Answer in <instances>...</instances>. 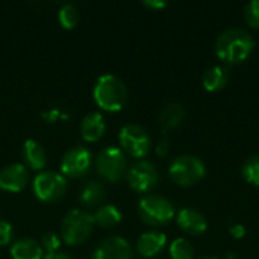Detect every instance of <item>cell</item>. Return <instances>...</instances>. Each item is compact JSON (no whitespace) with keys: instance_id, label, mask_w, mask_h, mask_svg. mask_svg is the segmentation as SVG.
Segmentation results:
<instances>
[{"instance_id":"cell-1","label":"cell","mask_w":259,"mask_h":259,"mask_svg":"<svg viewBox=\"0 0 259 259\" xmlns=\"http://www.w3.org/2000/svg\"><path fill=\"white\" fill-rule=\"evenodd\" d=\"M214 50L226 67L243 64L253 53L255 39L246 29L229 27L217 36Z\"/></svg>"},{"instance_id":"cell-27","label":"cell","mask_w":259,"mask_h":259,"mask_svg":"<svg viewBox=\"0 0 259 259\" xmlns=\"http://www.w3.org/2000/svg\"><path fill=\"white\" fill-rule=\"evenodd\" d=\"M14 237V229L12 225L3 219H0V247L8 246Z\"/></svg>"},{"instance_id":"cell-17","label":"cell","mask_w":259,"mask_h":259,"mask_svg":"<svg viewBox=\"0 0 259 259\" xmlns=\"http://www.w3.org/2000/svg\"><path fill=\"white\" fill-rule=\"evenodd\" d=\"M185 115H187L185 108H184L181 103L171 102V103L165 105V106L161 109L159 118H158L159 126H161V131H162L164 134H167V132L173 131V129H176V127H179V126L182 124V121L185 120Z\"/></svg>"},{"instance_id":"cell-30","label":"cell","mask_w":259,"mask_h":259,"mask_svg":"<svg viewBox=\"0 0 259 259\" xmlns=\"http://www.w3.org/2000/svg\"><path fill=\"white\" fill-rule=\"evenodd\" d=\"M143 6H146V8H149V9H153V11H158V9L165 8L167 3L162 2V0H144V2H143Z\"/></svg>"},{"instance_id":"cell-26","label":"cell","mask_w":259,"mask_h":259,"mask_svg":"<svg viewBox=\"0 0 259 259\" xmlns=\"http://www.w3.org/2000/svg\"><path fill=\"white\" fill-rule=\"evenodd\" d=\"M41 247L42 250L47 253H55V252H59V247H61V240L56 234L53 232H47L42 235V240H41Z\"/></svg>"},{"instance_id":"cell-15","label":"cell","mask_w":259,"mask_h":259,"mask_svg":"<svg viewBox=\"0 0 259 259\" xmlns=\"http://www.w3.org/2000/svg\"><path fill=\"white\" fill-rule=\"evenodd\" d=\"M23 161L26 168L44 171L47 165V152L36 140H26L23 144Z\"/></svg>"},{"instance_id":"cell-18","label":"cell","mask_w":259,"mask_h":259,"mask_svg":"<svg viewBox=\"0 0 259 259\" xmlns=\"http://www.w3.org/2000/svg\"><path fill=\"white\" fill-rule=\"evenodd\" d=\"M229 83V68L226 65H212L202 76V85L209 93H219Z\"/></svg>"},{"instance_id":"cell-21","label":"cell","mask_w":259,"mask_h":259,"mask_svg":"<svg viewBox=\"0 0 259 259\" xmlns=\"http://www.w3.org/2000/svg\"><path fill=\"white\" fill-rule=\"evenodd\" d=\"M93 217H94V225H97L103 229H109V228L117 226L121 222L123 214L115 205H102L97 208V211L93 214Z\"/></svg>"},{"instance_id":"cell-25","label":"cell","mask_w":259,"mask_h":259,"mask_svg":"<svg viewBox=\"0 0 259 259\" xmlns=\"http://www.w3.org/2000/svg\"><path fill=\"white\" fill-rule=\"evenodd\" d=\"M244 20L249 27L259 30V0H252L244 6Z\"/></svg>"},{"instance_id":"cell-24","label":"cell","mask_w":259,"mask_h":259,"mask_svg":"<svg viewBox=\"0 0 259 259\" xmlns=\"http://www.w3.org/2000/svg\"><path fill=\"white\" fill-rule=\"evenodd\" d=\"M243 178L247 184L259 187V155L250 156L243 165Z\"/></svg>"},{"instance_id":"cell-28","label":"cell","mask_w":259,"mask_h":259,"mask_svg":"<svg viewBox=\"0 0 259 259\" xmlns=\"http://www.w3.org/2000/svg\"><path fill=\"white\" fill-rule=\"evenodd\" d=\"M155 153L159 156V158H165L168 153H170V141L167 138L161 140L156 146H155Z\"/></svg>"},{"instance_id":"cell-29","label":"cell","mask_w":259,"mask_h":259,"mask_svg":"<svg viewBox=\"0 0 259 259\" xmlns=\"http://www.w3.org/2000/svg\"><path fill=\"white\" fill-rule=\"evenodd\" d=\"M229 234H231L232 238L241 240V238L246 237V228H244L241 223H234V225L229 226Z\"/></svg>"},{"instance_id":"cell-3","label":"cell","mask_w":259,"mask_h":259,"mask_svg":"<svg viewBox=\"0 0 259 259\" xmlns=\"http://www.w3.org/2000/svg\"><path fill=\"white\" fill-rule=\"evenodd\" d=\"M138 214L143 223L152 228H162L176 217V209L167 197L159 194H146L138 203Z\"/></svg>"},{"instance_id":"cell-12","label":"cell","mask_w":259,"mask_h":259,"mask_svg":"<svg viewBox=\"0 0 259 259\" xmlns=\"http://www.w3.org/2000/svg\"><path fill=\"white\" fill-rule=\"evenodd\" d=\"M29 182V171L24 164H11L0 170V188L8 193H20Z\"/></svg>"},{"instance_id":"cell-32","label":"cell","mask_w":259,"mask_h":259,"mask_svg":"<svg viewBox=\"0 0 259 259\" xmlns=\"http://www.w3.org/2000/svg\"><path fill=\"white\" fill-rule=\"evenodd\" d=\"M42 259H71V256L67 255V253H64V252H55V253H47V255H44V258Z\"/></svg>"},{"instance_id":"cell-10","label":"cell","mask_w":259,"mask_h":259,"mask_svg":"<svg viewBox=\"0 0 259 259\" xmlns=\"http://www.w3.org/2000/svg\"><path fill=\"white\" fill-rule=\"evenodd\" d=\"M93 164V155L91 152L83 146L71 147L65 152L61 161V175L65 178L79 179L85 176Z\"/></svg>"},{"instance_id":"cell-33","label":"cell","mask_w":259,"mask_h":259,"mask_svg":"<svg viewBox=\"0 0 259 259\" xmlns=\"http://www.w3.org/2000/svg\"><path fill=\"white\" fill-rule=\"evenodd\" d=\"M200 259H219V258H215V256H202Z\"/></svg>"},{"instance_id":"cell-16","label":"cell","mask_w":259,"mask_h":259,"mask_svg":"<svg viewBox=\"0 0 259 259\" xmlns=\"http://www.w3.org/2000/svg\"><path fill=\"white\" fill-rule=\"evenodd\" d=\"M106 132V123L100 112H90L80 121V135L88 143L99 141Z\"/></svg>"},{"instance_id":"cell-2","label":"cell","mask_w":259,"mask_h":259,"mask_svg":"<svg viewBox=\"0 0 259 259\" xmlns=\"http://www.w3.org/2000/svg\"><path fill=\"white\" fill-rule=\"evenodd\" d=\"M93 97L100 109L117 112L121 111L127 102V88L118 76L106 73L96 80Z\"/></svg>"},{"instance_id":"cell-6","label":"cell","mask_w":259,"mask_h":259,"mask_svg":"<svg viewBox=\"0 0 259 259\" xmlns=\"http://www.w3.org/2000/svg\"><path fill=\"white\" fill-rule=\"evenodd\" d=\"M96 168L102 179L115 184L123 179L127 173V159L126 153L115 146L105 147L100 150L96 159Z\"/></svg>"},{"instance_id":"cell-4","label":"cell","mask_w":259,"mask_h":259,"mask_svg":"<svg viewBox=\"0 0 259 259\" xmlns=\"http://www.w3.org/2000/svg\"><path fill=\"white\" fill-rule=\"evenodd\" d=\"M94 229V217L93 214L83 209L70 211L61 223V234L64 243L68 246H79L85 243Z\"/></svg>"},{"instance_id":"cell-5","label":"cell","mask_w":259,"mask_h":259,"mask_svg":"<svg viewBox=\"0 0 259 259\" xmlns=\"http://www.w3.org/2000/svg\"><path fill=\"white\" fill-rule=\"evenodd\" d=\"M206 173V167L203 161L194 155H181L168 167L170 179L184 188L197 185Z\"/></svg>"},{"instance_id":"cell-13","label":"cell","mask_w":259,"mask_h":259,"mask_svg":"<svg viewBox=\"0 0 259 259\" xmlns=\"http://www.w3.org/2000/svg\"><path fill=\"white\" fill-rule=\"evenodd\" d=\"M176 223L179 229L191 237H197L206 232L208 222L203 214L193 208H182L176 212Z\"/></svg>"},{"instance_id":"cell-23","label":"cell","mask_w":259,"mask_h":259,"mask_svg":"<svg viewBox=\"0 0 259 259\" xmlns=\"http://www.w3.org/2000/svg\"><path fill=\"white\" fill-rule=\"evenodd\" d=\"M58 21L64 29H73L76 27L77 21H79V11L74 5L67 3L64 6H61V9L58 11Z\"/></svg>"},{"instance_id":"cell-9","label":"cell","mask_w":259,"mask_h":259,"mask_svg":"<svg viewBox=\"0 0 259 259\" xmlns=\"http://www.w3.org/2000/svg\"><path fill=\"white\" fill-rule=\"evenodd\" d=\"M129 187L137 193H149L159 182V173L150 161L140 159L126 173Z\"/></svg>"},{"instance_id":"cell-7","label":"cell","mask_w":259,"mask_h":259,"mask_svg":"<svg viewBox=\"0 0 259 259\" xmlns=\"http://www.w3.org/2000/svg\"><path fill=\"white\" fill-rule=\"evenodd\" d=\"M32 188L35 196L41 202L55 203L64 197L67 191V179L58 171L44 170L35 176L32 182Z\"/></svg>"},{"instance_id":"cell-19","label":"cell","mask_w":259,"mask_h":259,"mask_svg":"<svg viewBox=\"0 0 259 259\" xmlns=\"http://www.w3.org/2000/svg\"><path fill=\"white\" fill-rule=\"evenodd\" d=\"M12 259H42L44 250L39 243L32 238H21L15 241L11 247Z\"/></svg>"},{"instance_id":"cell-20","label":"cell","mask_w":259,"mask_h":259,"mask_svg":"<svg viewBox=\"0 0 259 259\" xmlns=\"http://www.w3.org/2000/svg\"><path fill=\"white\" fill-rule=\"evenodd\" d=\"M105 197H106L105 187L100 182H96V181H90L88 184H85L83 188L80 190V194H79L80 203L83 206H88V208L102 206Z\"/></svg>"},{"instance_id":"cell-14","label":"cell","mask_w":259,"mask_h":259,"mask_svg":"<svg viewBox=\"0 0 259 259\" xmlns=\"http://www.w3.org/2000/svg\"><path fill=\"white\" fill-rule=\"evenodd\" d=\"M167 244V237L159 231H149L140 235L137 241V252L143 258H153L159 255Z\"/></svg>"},{"instance_id":"cell-8","label":"cell","mask_w":259,"mask_h":259,"mask_svg":"<svg viewBox=\"0 0 259 259\" xmlns=\"http://www.w3.org/2000/svg\"><path fill=\"white\" fill-rule=\"evenodd\" d=\"M118 141L121 146L120 149L137 159L144 158L152 147V138L149 132L137 123H129L123 126L118 134Z\"/></svg>"},{"instance_id":"cell-31","label":"cell","mask_w":259,"mask_h":259,"mask_svg":"<svg viewBox=\"0 0 259 259\" xmlns=\"http://www.w3.org/2000/svg\"><path fill=\"white\" fill-rule=\"evenodd\" d=\"M42 117H46V118H47V121L53 123V121H56V118H58V117H62V114H61L59 111H56V109H52V111H49V112H44V114H42Z\"/></svg>"},{"instance_id":"cell-22","label":"cell","mask_w":259,"mask_h":259,"mask_svg":"<svg viewBox=\"0 0 259 259\" xmlns=\"http://www.w3.org/2000/svg\"><path fill=\"white\" fill-rule=\"evenodd\" d=\"M168 252L171 259H194V247L187 238H176L170 244Z\"/></svg>"},{"instance_id":"cell-11","label":"cell","mask_w":259,"mask_h":259,"mask_svg":"<svg viewBox=\"0 0 259 259\" xmlns=\"http://www.w3.org/2000/svg\"><path fill=\"white\" fill-rule=\"evenodd\" d=\"M93 259H134L132 246L123 237H109L97 246Z\"/></svg>"}]
</instances>
